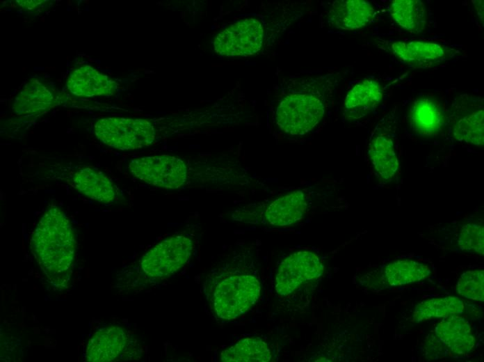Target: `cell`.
<instances>
[{
  "instance_id": "cell-1",
  "label": "cell",
  "mask_w": 484,
  "mask_h": 362,
  "mask_svg": "<svg viewBox=\"0 0 484 362\" xmlns=\"http://www.w3.org/2000/svg\"><path fill=\"white\" fill-rule=\"evenodd\" d=\"M338 81L333 74L284 79L275 111L277 127L293 136L313 130L322 120L327 102Z\"/></svg>"
},
{
  "instance_id": "cell-2",
  "label": "cell",
  "mask_w": 484,
  "mask_h": 362,
  "mask_svg": "<svg viewBox=\"0 0 484 362\" xmlns=\"http://www.w3.org/2000/svg\"><path fill=\"white\" fill-rule=\"evenodd\" d=\"M33 255L48 281L58 290L69 286L76 250L73 227L57 206L45 210L32 235Z\"/></svg>"
},
{
  "instance_id": "cell-3",
  "label": "cell",
  "mask_w": 484,
  "mask_h": 362,
  "mask_svg": "<svg viewBox=\"0 0 484 362\" xmlns=\"http://www.w3.org/2000/svg\"><path fill=\"white\" fill-rule=\"evenodd\" d=\"M261 293L259 281L250 274L228 276L215 288L212 307L223 320H232L248 310L258 301Z\"/></svg>"
},
{
  "instance_id": "cell-4",
  "label": "cell",
  "mask_w": 484,
  "mask_h": 362,
  "mask_svg": "<svg viewBox=\"0 0 484 362\" xmlns=\"http://www.w3.org/2000/svg\"><path fill=\"white\" fill-rule=\"evenodd\" d=\"M93 130L102 143L121 150L149 146L155 139L152 123L140 118H103L95 122Z\"/></svg>"
},
{
  "instance_id": "cell-5",
  "label": "cell",
  "mask_w": 484,
  "mask_h": 362,
  "mask_svg": "<svg viewBox=\"0 0 484 362\" xmlns=\"http://www.w3.org/2000/svg\"><path fill=\"white\" fill-rule=\"evenodd\" d=\"M448 120L454 139L475 146H483V97L469 94L460 95L451 104Z\"/></svg>"
},
{
  "instance_id": "cell-6",
  "label": "cell",
  "mask_w": 484,
  "mask_h": 362,
  "mask_svg": "<svg viewBox=\"0 0 484 362\" xmlns=\"http://www.w3.org/2000/svg\"><path fill=\"white\" fill-rule=\"evenodd\" d=\"M193 249L189 237L178 235L157 244L140 260V269L149 277L163 278L180 269L188 260Z\"/></svg>"
},
{
  "instance_id": "cell-7",
  "label": "cell",
  "mask_w": 484,
  "mask_h": 362,
  "mask_svg": "<svg viewBox=\"0 0 484 362\" xmlns=\"http://www.w3.org/2000/svg\"><path fill=\"white\" fill-rule=\"evenodd\" d=\"M131 173L151 185L175 189L184 185L187 167L180 159L170 155H154L132 159L129 164Z\"/></svg>"
},
{
  "instance_id": "cell-8",
  "label": "cell",
  "mask_w": 484,
  "mask_h": 362,
  "mask_svg": "<svg viewBox=\"0 0 484 362\" xmlns=\"http://www.w3.org/2000/svg\"><path fill=\"white\" fill-rule=\"evenodd\" d=\"M380 48L398 61L415 68H433L446 63L461 54L455 48L433 42L387 41L378 42Z\"/></svg>"
},
{
  "instance_id": "cell-9",
  "label": "cell",
  "mask_w": 484,
  "mask_h": 362,
  "mask_svg": "<svg viewBox=\"0 0 484 362\" xmlns=\"http://www.w3.org/2000/svg\"><path fill=\"white\" fill-rule=\"evenodd\" d=\"M264 36L261 22L253 17L245 18L230 24L217 35L214 50L225 56H251L261 48Z\"/></svg>"
},
{
  "instance_id": "cell-10",
  "label": "cell",
  "mask_w": 484,
  "mask_h": 362,
  "mask_svg": "<svg viewBox=\"0 0 484 362\" xmlns=\"http://www.w3.org/2000/svg\"><path fill=\"white\" fill-rule=\"evenodd\" d=\"M319 256L311 251H299L287 256L280 263L275 277V289L281 296H287L302 285L319 278L323 272Z\"/></svg>"
},
{
  "instance_id": "cell-11",
  "label": "cell",
  "mask_w": 484,
  "mask_h": 362,
  "mask_svg": "<svg viewBox=\"0 0 484 362\" xmlns=\"http://www.w3.org/2000/svg\"><path fill=\"white\" fill-rule=\"evenodd\" d=\"M394 123L387 117L378 123L372 132L368 154L374 171L385 182H392L399 170L394 145Z\"/></svg>"
},
{
  "instance_id": "cell-12",
  "label": "cell",
  "mask_w": 484,
  "mask_h": 362,
  "mask_svg": "<svg viewBox=\"0 0 484 362\" xmlns=\"http://www.w3.org/2000/svg\"><path fill=\"white\" fill-rule=\"evenodd\" d=\"M62 176L76 191L97 202L109 203L117 197L118 189L113 180L96 168L75 167Z\"/></svg>"
},
{
  "instance_id": "cell-13",
  "label": "cell",
  "mask_w": 484,
  "mask_h": 362,
  "mask_svg": "<svg viewBox=\"0 0 484 362\" xmlns=\"http://www.w3.org/2000/svg\"><path fill=\"white\" fill-rule=\"evenodd\" d=\"M408 121L411 129L421 136H438L449 125L448 115L441 102L434 97H419L412 101Z\"/></svg>"
},
{
  "instance_id": "cell-14",
  "label": "cell",
  "mask_w": 484,
  "mask_h": 362,
  "mask_svg": "<svg viewBox=\"0 0 484 362\" xmlns=\"http://www.w3.org/2000/svg\"><path fill=\"white\" fill-rule=\"evenodd\" d=\"M59 98L56 91L46 81L31 78L15 97L12 109L19 116H36L58 104Z\"/></svg>"
},
{
  "instance_id": "cell-15",
  "label": "cell",
  "mask_w": 484,
  "mask_h": 362,
  "mask_svg": "<svg viewBox=\"0 0 484 362\" xmlns=\"http://www.w3.org/2000/svg\"><path fill=\"white\" fill-rule=\"evenodd\" d=\"M118 86L115 80L90 65H82L73 69L66 81L67 90L81 97L111 95Z\"/></svg>"
},
{
  "instance_id": "cell-16",
  "label": "cell",
  "mask_w": 484,
  "mask_h": 362,
  "mask_svg": "<svg viewBox=\"0 0 484 362\" xmlns=\"http://www.w3.org/2000/svg\"><path fill=\"white\" fill-rule=\"evenodd\" d=\"M375 15V8L367 1L337 0L328 11L327 22L332 28L350 31L367 26Z\"/></svg>"
},
{
  "instance_id": "cell-17",
  "label": "cell",
  "mask_w": 484,
  "mask_h": 362,
  "mask_svg": "<svg viewBox=\"0 0 484 362\" xmlns=\"http://www.w3.org/2000/svg\"><path fill=\"white\" fill-rule=\"evenodd\" d=\"M309 194L296 189L271 200L264 211V220L271 226H286L301 220L309 205Z\"/></svg>"
},
{
  "instance_id": "cell-18",
  "label": "cell",
  "mask_w": 484,
  "mask_h": 362,
  "mask_svg": "<svg viewBox=\"0 0 484 362\" xmlns=\"http://www.w3.org/2000/svg\"><path fill=\"white\" fill-rule=\"evenodd\" d=\"M383 97L380 83L373 79H365L357 83L347 93L344 102L346 120H359L374 111Z\"/></svg>"
},
{
  "instance_id": "cell-19",
  "label": "cell",
  "mask_w": 484,
  "mask_h": 362,
  "mask_svg": "<svg viewBox=\"0 0 484 362\" xmlns=\"http://www.w3.org/2000/svg\"><path fill=\"white\" fill-rule=\"evenodd\" d=\"M127 331L119 326H109L96 331L90 338L86 359L89 362H108L117 359L127 346Z\"/></svg>"
},
{
  "instance_id": "cell-20",
  "label": "cell",
  "mask_w": 484,
  "mask_h": 362,
  "mask_svg": "<svg viewBox=\"0 0 484 362\" xmlns=\"http://www.w3.org/2000/svg\"><path fill=\"white\" fill-rule=\"evenodd\" d=\"M436 336L452 353L468 354L475 346V337L469 322L462 317L451 315L436 326Z\"/></svg>"
},
{
  "instance_id": "cell-21",
  "label": "cell",
  "mask_w": 484,
  "mask_h": 362,
  "mask_svg": "<svg viewBox=\"0 0 484 362\" xmlns=\"http://www.w3.org/2000/svg\"><path fill=\"white\" fill-rule=\"evenodd\" d=\"M389 13L394 20L403 29L420 33L428 24L425 3L420 0H394L390 2Z\"/></svg>"
},
{
  "instance_id": "cell-22",
  "label": "cell",
  "mask_w": 484,
  "mask_h": 362,
  "mask_svg": "<svg viewBox=\"0 0 484 362\" xmlns=\"http://www.w3.org/2000/svg\"><path fill=\"white\" fill-rule=\"evenodd\" d=\"M271 359L268 345L258 337L242 339L220 354V360L225 362H267Z\"/></svg>"
},
{
  "instance_id": "cell-23",
  "label": "cell",
  "mask_w": 484,
  "mask_h": 362,
  "mask_svg": "<svg viewBox=\"0 0 484 362\" xmlns=\"http://www.w3.org/2000/svg\"><path fill=\"white\" fill-rule=\"evenodd\" d=\"M430 274L427 265L409 259L392 261L384 267L386 282L392 286L418 282Z\"/></svg>"
},
{
  "instance_id": "cell-24",
  "label": "cell",
  "mask_w": 484,
  "mask_h": 362,
  "mask_svg": "<svg viewBox=\"0 0 484 362\" xmlns=\"http://www.w3.org/2000/svg\"><path fill=\"white\" fill-rule=\"evenodd\" d=\"M464 302L455 297L427 299L418 304L414 308L412 320L422 322L433 318L446 317L462 313Z\"/></svg>"
},
{
  "instance_id": "cell-25",
  "label": "cell",
  "mask_w": 484,
  "mask_h": 362,
  "mask_svg": "<svg viewBox=\"0 0 484 362\" xmlns=\"http://www.w3.org/2000/svg\"><path fill=\"white\" fill-rule=\"evenodd\" d=\"M457 291L465 298L483 301L484 271L473 269L463 273L458 281Z\"/></svg>"
},
{
  "instance_id": "cell-26",
  "label": "cell",
  "mask_w": 484,
  "mask_h": 362,
  "mask_svg": "<svg viewBox=\"0 0 484 362\" xmlns=\"http://www.w3.org/2000/svg\"><path fill=\"white\" fill-rule=\"evenodd\" d=\"M484 228L481 223H468L462 226L458 235V245L465 251L483 255Z\"/></svg>"
},
{
  "instance_id": "cell-27",
  "label": "cell",
  "mask_w": 484,
  "mask_h": 362,
  "mask_svg": "<svg viewBox=\"0 0 484 362\" xmlns=\"http://www.w3.org/2000/svg\"><path fill=\"white\" fill-rule=\"evenodd\" d=\"M17 3L22 8L28 10H34L43 5L47 1H17Z\"/></svg>"
},
{
  "instance_id": "cell-28",
  "label": "cell",
  "mask_w": 484,
  "mask_h": 362,
  "mask_svg": "<svg viewBox=\"0 0 484 362\" xmlns=\"http://www.w3.org/2000/svg\"><path fill=\"white\" fill-rule=\"evenodd\" d=\"M474 3L476 13L479 16V19L482 22V24H483V1H476Z\"/></svg>"
}]
</instances>
